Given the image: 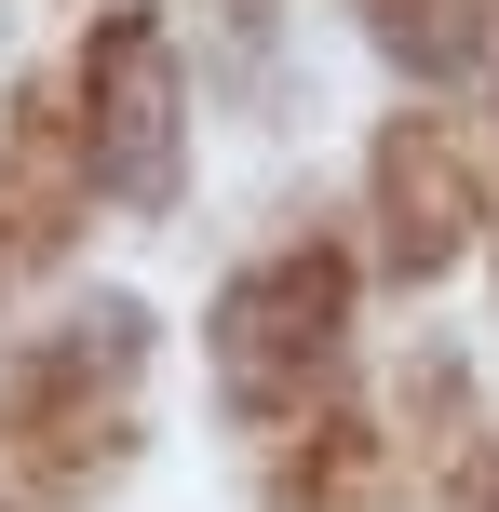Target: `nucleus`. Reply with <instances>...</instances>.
I'll return each mask as SVG.
<instances>
[{
	"label": "nucleus",
	"mask_w": 499,
	"mask_h": 512,
	"mask_svg": "<svg viewBox=\"0 0 499 512\" xmlns=\"http://www.w3.org/2000/svg\"><path fill=\"white\" fill-rule=\"evenodd\" d=\"M378 14H392L405 68H473L486 54V0H378Z\"/></svg>",
	"instance_id": "nucleus-4"
},
{
	"label": "nucleus",
	"mask_w": 499,
	"mask_h": 512,
	"mask_svg": "<svg viewBox=\"0 0 499 512\" xmlns=\"http://www.w3.org/2000/svg\"><path fill=\"white\" fill-rule=\"evenodd\" d=\"M338 310H351V270L338 256H270L257 283H230L216 310V351H230V391L243 405H284L338 364Z\"/></svg>",
	"instance_id": "nucleus-1"
},
{
	"label": "nucleus",
	"mask_w": 499,
	"mask_h": 512,
	"mask_svg": "<svg viewBox=\"0 0 499 512\" xmlns=\"http://www.w3.org/2000/svg\"><path fill=\"white\" fill-rule=\"evenodd\" d=\"M95 176L176 189V54L149 14H108V41H95Z\"/></svg>",
	"instance_id": "nucleus-2"
},
{
	"label": "nucleus",
	"mask_w": 499,
	"mask_h": 512,
	"mask_svg": "<svg viewBox=\"0 0 499 512\" xmlns=\"http://www.w3.org/2000/svg\"><path fill=\"white\" fill-rule=\"evenodd\" d=\"M459 230H473V149L446 122L378 135V243H392V270H446Z\"/></svg>",
	"instance_id": "nucleus-3"
}]
</instances>
